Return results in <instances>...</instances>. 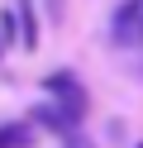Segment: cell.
I'll use <instances>...</instances> for the list:
<instances>
[{
    "label": "cell",
    "instance_id": "cell-3",
    "mask_svg": "<svg viewBox=\"0 0 143 148\" xmlns=\"http://www.w3.org/2000/svg\"><path fill=\"white\" fill-rule=\"evenodd\" d=\"M29 124H38V129H48V134H57V138H67V134H72V129H81V124H76V119L67 115L62 105H57V100H53V105H38L34 115H29Z\"/></svg>",
    "mask_w": 143,
    "mask_h": 148
},
{
    "label": "cell",
    "instance_id": "cell-1",
    "mask_svg": "<svg viewBox=\"0 0 143 148\" xmlns=\"http://www.w3.org/2000/svg\"><path fill=\"white\" fill-rule=\"evenodd\" d=\"M43 86H48V96H53L57 105H62L67 115L76 119V124L86 119V110H91V96L81 91V81H76L72 72H48V81H43Z\"/></svg>",
    "mask_w": 143,
    "mask_h": 148
},
{
    "label": "cell",
    "instance_id": "cell-8",
    "mask_svg": "<svg viewBox=\"0 0 143 148\" xmlns=\"http://www.w3.org/2000/svg\"><path fill=\"white\" fill-rule=\"evenodd\" d=\"M138 148H143V143H138Z\"/></svg>",
    "mask_w": 143,
    "mask_h": 148
},
{
    "label": "cell",
    "instance_id": "cell-2",
    "mask_svg": "<svg viewBox=\"0 0 143 148\" xmlns=\"http://www.w3.org/2000/svg\"><path fill=\"white\" fill-rule=\"evenodd\" d=\"M110 38L119 43V48L143 43V0H124L119 10H114V19H110Z\"/></svg>",
    "mask_w": 143,
    "mask_h": 148
},
{
    "label": "cell",
    "instance_id": "cell-4",
    "mask_svg": "<svg viewBox=\"0 0 143 148\" xmlns=\"http://www.w3.org/2000/svg\"><path fill=\"white\" fill-rule=\"evenodd\" d=\"M14 10H19V43L34 53L38 48V5L34 0H14Z\"/></svg>",
    "mask_w": 143,
    "mask_h": 148
},
{
    "label": "cell",
    "instance_id": "cell-7",
    "mask_svg": "<svg viewBox=\"0 0 143 148\" xmlns=\"http://www.w3.org/2000/svg\"><path fill=\"white\" fill-rule=\"evenodd\" d=\"M0 53H5V48H0Z\"/></svg>",
    "mask_w": 143,
    "mask_h": 148
},
{
    "label": "cell",
    "instance_id": "cell-5",
    "mask_svg": "<svg viewBox=\"0 0 143 148\" xmlns=\"http://www.w3.org/2000/svg\"><path fill=\"white\" fill-rule=\"evenodd\" d=\"M29 143H34L29 124H0V148H29Z\"/></svg>",
    "mask_w": 143,
    "mask_h": 148
},
{
    "label": "cell",
    "instance_id": "cell-6",
    "mask_svg": "<svg viewBox=\"0 0 143 148\" xmlns=\"http://www.w3.org/2000/svg\"><path fill=\"white\" fill-rule=\"evenodd\" d=\"M62 148H95V143H91V138H86V134H81V129H72V134H67V138H62Z\"/></svg>",
    "mask_w": 143,
    "mask_h": 148
}]
</instances>
